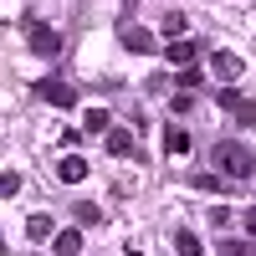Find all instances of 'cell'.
Returning <instances> with one entry per match:
<instances>
[{
	"instance_id": "obj_3",
	"label": "cell",
	"mask_w": 256,
	"mask_h": 256,
	"mask_svg": "<svg viewBox=\"0 0 256 256\" xmlns=\"http://www.w3.org/2000/svg\"><path fill=\"white\" fill-rule=\"evenodd\" d=\"M26 46H31L36 56H56V52H62V36H56L52 26H36V20H31V26H26Z\"/></svg>"
},
{
	"instance_id": "obj_22",
	"label": "cell",
	"mask_w": 256,
	"mask_h": 256,
	"mask_svg": "<svg viewBox=\"0 0 256 256\" xmlns=\"http://www.w3.org/2000/svg\"><path fill=\"white\" fill-rule=\"evenodd\" d=\"M134 6H138V0H123V10H134Z\"/></svg>"
},
{
	"instance_id": "obj_13",
	"label": "cell",
	"mask_w": 256,
	"mask_h": 256,
	"mask_svg": "<svg viewBox=\"0 0 256 256\" xmlns=\"http://www.w3.org/2000/svg\"><path fill=\"white\" fill-rule=\"evenodd\" d=\"M108 128H113V118L102 113V108H92L88 118H82V134H108Z\"/></svg>"
},
{
	"instance_id": "obj_12",
	"label": "cell",
	"mask_w": 256,
	"mask_h": 256,
	"mask_svg": "<svg viewBox=\"0 0 256 256\" xmlns=\"http://www.w3.org/2000/svg\"><path fill=\"white\" fill-rule=\"evenodd\" d=\"M174 251H180V256H205V246H200L195 230H180V236H174Z\"/></svg>"
},
{
	"instance_id": "obj_6",
	"label": "cell",
	"mask_w": 256,
	"mask_h": 256,
	"mask_svg": "<svg viewBox=\"0 0 256 256\" xmlns=\"http://www.w3.org/2000/svg\"><path fill=\"white\" fill-rule=\"evenodd\" d=\"M56 180H62V184L88 180V159H82V154H62V159H56Z\"/></svg>"
},
{
	"instance_id": "obj_4",
	"label": "cell",
	"mask_w": 256,
	"mask_h": 256,
	"mask_svg": "<svg viewBox=\"0 0 256 256\" xmlns=\"http://www.w3.org/2000/svg\"><path fill=\"white\" fill-rule=\"evenodd\" d=\"M210 67H216V77H220V82H236V77L246 72V62H241L236 52H210Z\"/></svg>"
},
{
	"instance_id": "obj_1",
	"label": "cell",
	"mask_w": 256,
	"mask_h": 256,
	"mask_svg": "<svg viewBox=\"0 0 256 256\" xmlns=\"http://www.w3.org/2000/svg\"><path fill=\"white\" fill-rule=\"evenodd\" d=\"M210 164H220L226 180H251L256 174V154H251L241 138H220L216 148H210Z\"/></svg>"
},
{
	"instance_id": "obj_8",
	"label": "cell",
	"mask_w": 256,
	"mask_h": 256,
	"mask_svg": "<svg viewBox=\"0 0 256 256\" xmlns=\"http://www.w3.org/2000/svg\"><path fill=\"white\" fill-rule=\"evenodd\" d=\"M52 251H56V256H82V226L56 230V236H52Z\"/></svg>"
},
{
	"instance_id": "obj_14",
	"label": "cell",
	"mask_w": 256,
	"mask_h": 256,
	"mask_svg": "<svg viewBox=\"0 0 256 256\" xmlns=\"http://www.w3.org/2000/svg\"><path fill=\"white\" fill-rule=\"evenodd\" d=\"M72 220H77V226H98V220H102V210L82 200V205H72Z\"/></svg>"
},
{
	"instance_id": "obj_21",
	"label": "cell",
	"mask_w": 256,
	"mask_h": 256,
	"mask_svg": "<svg viewBox=\"0 0 256 256\" xmlns=\"http://www.w3.org/2000/svg\"><path fill=\"white\" fill-rule=\"evenodd\" d=\"M246 236H256V210H246Z\"/></svg>"
},
{
	"instance_id": "obj_20",
	"label": "cell",
	"mask_w": 256,
	"mask_h": 256,
	"mask_svg": "<svg viewBox=\"0 0 256 256\" xmlns=\"http://www.w3.org/2000/svg\"><path fill=\"white\" fill-rule=\"evenodd\" d=\"M226 256H256V246H246V241H226Z\"/></svg>"
},
{
	"instance_id": "obj_11",
	"label": "cell",
	"mask_w": 256,
	"mask_h": 256,
	"mask_svg": "<svg viewBox=\"0 0 256 256\" xmlns=\"http://www.w3.org/2000/svg\"><path fill=\"white\" fill-rule=\"evenodd\" d=\"M164 148H169V154H184V148H190V134H184L180 123H169V128H164Z\"/></svg>"
},
{
	"instance_id": "obj_15",
	"label": "cell",
	"mask_w": 256,
	"mask_h": 256,
	"mask_svg": "<svg viewBox=\"0 0 256 256\" xmlns=\"http://www.w3.org/2000/svg\"><path fill=\"white\" fill-rule=\"evenodd\" d=\"M174 82H180V92H195V88H200V67H180Z\"/></svg>"
},
{
	"instance_id": "obj_23",
	"label": "cell",
	"mask_w": 256,
	"mask_h": 256,
	"mask_svg": "<svg viewBox=\"0 0 256 256\" xmlns=\"http://www.w3.org/2000/svg\"><path fill=\"white\" fill-rule=\"evenodd\" d=\"M128 256H138V251H128Z\"/></svg>"
},
{
	"instance_id": "obj_10",
	"label": "cell",
	"mask_w": 256,
	"mask_h": 256,
	"mask_svg": "<svg viewBox=\"0 0 256 256\" xmlns=\"http://www.w3.org/2000/svg\"><path fill=\"white\" fill-rule=\"evenodd\" d=\"M26 230H31V241H52V236H56V226H52L46 210H41V216H31V220H26Z\"/></svg>"
},
{
	"instance_id": "obj_18",
	"label": "cell",
	"mask_w": 256,
	"mask_h": 256,
	"mask_svg": "<svg viewBox=\"0 0 256 256\" xmlns=\"http://www.w3.org/2000/svg\"><path fill=\"white\" fill-rule=\"evenodd\" d=\"M164 31H169V36H180V31H184V16H180V10H169V16H164Z\"/></svg>"
},
{
	"instance_id": "obj_16",
	"label": "cell",
	"mask_w": 256,
	"mask_h": 256,
	"mask_svg": "<svg viewBox=\"0 0 256 256\" xmlns=\"http://www.w3.org/2000/svg\"><path fill=\"white\" fill-rule=\"evenodd\" d=\"M216 102H220V108H226V113H236V108H241V102H246V98H241L236 88H220V92H216Z\"/></svg>"
},
{
	"instance_id": "obj_5",
	"label": "cell",
	"mask_w": 256,
	"mask_h": 256,
	"mask_svg": "<svg viewBox=\"0 0 256 256\" xmlns=\"http://www.w3.org/2000/svg\"><path fill=\"white\" fill-rule=\"evenodd\" d=\"M164 56L174 62V67H195V56H200V41L180 36V41H169V46H164Z\"/></svg>"
},
{
	"instance_id": "obj_7",
	"label": "cell",
	"mask_w": 256,
	"mask_h": 256,
	"mask_svg": "<svg viewBox=\"0 0 256 256\" xmlns=\"http://www.w3.org/2000/svg\"><path fill=\"white\" fill-rule=\"evenodd\" d=\"M118 41H123L128 52H138V56L154 52V31H144V26H123V31H118Z\"/></svg>"
},
{
	"instance_id": "obj_2",
	"label": "cell",
	"mask_w": 256,
	"mask_h": 256,
	"mask_svg": "<svg viewBox=\"0 0 256 256\" xmlns=\"http://www.w3.org/2000/svg\"><path fill=\"white\" fill-rule=\"evenodd\" d=\"M36 92L46 98L52 108H72V102H77V88H72V82H62V77H41V82H36Z\"/></svg>"
},
{
	"instance_id": "obj_17",
	"label": "cell",
	"mask_w": 256,
	"mask_h": 256,
	"mask_svg": "<svg viewBox=\"0 0 256 256\" xmlns=\"http://www.w3.org/2000/svg\"><path fill=\"white\" fill-rule=\"evenodd\" d=\"M16 190H20V174H16V169H0V195H16Z\"/></svg>"
},
{
	"instance_id": "obj_9",
	"label": "cell",
	"mask_w": 256,
	"mask_h": 256,
	"mask_svg": "<svg viewBox=\"0 0 256 256\" xmlns=\"http://www.w3.org/2000/svg\"><path fill=\"white\" fill-rule=\"evenodd\" d=\"M108 154H113V159H128V154H134V134H128V128H108Z\"/></svg>"
},
{
	"instance_id": "obj_19",
	"label": "cell",
	"mask_w": 256,
	"mask_h": 256,
	"mask_svg": "<svg viewBox=\"0 0 256 256\" xmlns=\"http://www.w3.org/2000/svg\"><path fill=\"white\" fill-rule=\"evenodd\" d=\"M236 123H256V102H251V98H246L241 108H236Z\"/></svg>"
}]
</instances>
